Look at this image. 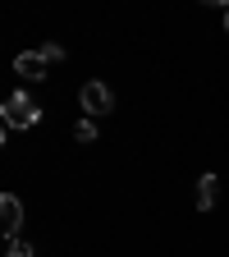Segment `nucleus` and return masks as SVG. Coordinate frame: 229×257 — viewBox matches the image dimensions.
Segmentation results:
<instances>
[{
  "label": "nucleus",
  "mask_w": 229,
  "mask_h": 257,
  "mask_svg": "<svg viewBox=\"0 0 229 257\" xmlns=\"http://www.w3.org/2000/svg\"><path fill=\"white\" fill-rule=\"evenodd\" d=\"M0 119H5V128H32V124H42V106L28 92H14V96H5Z\"/></svg>",
  "instance_id": "obj_1"
},
{
  "label": "nucleus",
  "mask_w": 229,
  "mask_h": 257,
  "mask_svg": "<svg viewBox=\"0 0 229 257\" xmlns=\"http://www.w3.org/2000/svg\"><path fill=\"white\" fill-rule=\"evenodd\" d=\"M37 51H42L51 64H55V60H64V46H60V42H46V46H37Z\"/></svg>",
  "instance_id": "obj_7"
},
{
  "label": "nucleus",
  "mask_w": 229,
  "mask_h": 257,
  "mask_svg": "<svg viewBox=\"0 0 229 257\" xmlns=\"http://www.w3.org/2000/svg\"><path fill=\"white\" fill-rule=\"evenodd\" d=\"M46 64H51V60H46L42 51H23V55H14V74H23L28 83H42V78H46Z\"/></svg>",
  "instance_id": "obj_3"
},
{
  "label": "nucleus",
  "mask_w": 229,
  "mask_h": 257,
  "mask_svg": "<svg viewBox=\"0 0 229 257\" xmlns=\"http://www.w3.org/2000/svg\"><path fill=\"white\" fill-rule=\"evenodd\" d=\"M10 257H32V243H23V239H10Z\"/></svg>",
  "instance_id": "obj_8"
},
{
  "label": "nucleus",
  "mask_w": 229,
  "mask_h": 257,
  "mask_svg": "<svg viewBox=\"0 0 229 257\" xmlns=\"http://www.w3.org/2000/svg\"><path fill=\"white\" fill-rule=\"evenodd\" d=\"M206 5H224V10H229V0H206Z\"/></svg>",
  "instance_id": "obj_9"
},
{
  "label": "nucleus",
  "mask_w": 229,
  "mask_h": 257,
  "mask_svg": "<svg viewBox=\"0 0 229 257\" xmlns=\"http://www.w3.org/2000/svg\"><path fill=\"white\" fill-rule=\"evenodd\" d=\"M224 32H229V10H224Z\"/></svg>",
  "instance_id": "obj_10"
},
{
  "label": "nucleus",
  "mask_w": 229,
  "mask_h": 257,
  "mask_svg": "<svg viewBox=\"0 0 229 257\" xmlns=\"http://www.w3.org/2000/svg\"><path fill=\"white\" fill-rule=\"evenodd\" d=\"M74 138H78V143H92V138H96V119H78Z\"/></svg>",
  "instance_id": "obj_6"
},
{
  "label": "nucleus",
  "mask_w": 229,
  "mask_h": 257,
  "mask_svg": "<svg viewBox=\"0 0 229 257\" xmlns=\"http://www.w3.org/2000/svg\"><path fill=\"white\" fill-rule=\"evenodd\" d=\"M215 198H220V179H215V175H202V179H197V211H211Z\"/></svg>",
  "instance_id": "obj_5"
},
{
  "label": "nucleus",
  "mask_w": 229,
  "mask_h": 257,
  "mask_svg": "<svg viewBox=\"0 0 229 257\" xmlns=\"http://www.w3.org/2000/svg\"><path fill=\"white\" fill-rule=\"evenodd\" d=\"M0 225H5V239H19V230H23V202L14 198V193L0 198Z\"/></svg>",
  "instance_id": "obj_4"
},
{
  "label": "nucleus",
  "mask_w": 229,
  "mask_h": 257,
  "mask_svg": "<svg viewBox=\"0 0 229 257\" xmlns=\"http://www.w3.org/2000/svg\"><path fill=\"white\" fill-rule=\"evenodd\" d=\"M78 101H83V110H87V119H96V115H110L115 110V92L106 87V83H83L78 87Z\"/></svg>",
  "instance_id": "obj_2"
}]
</instances>
